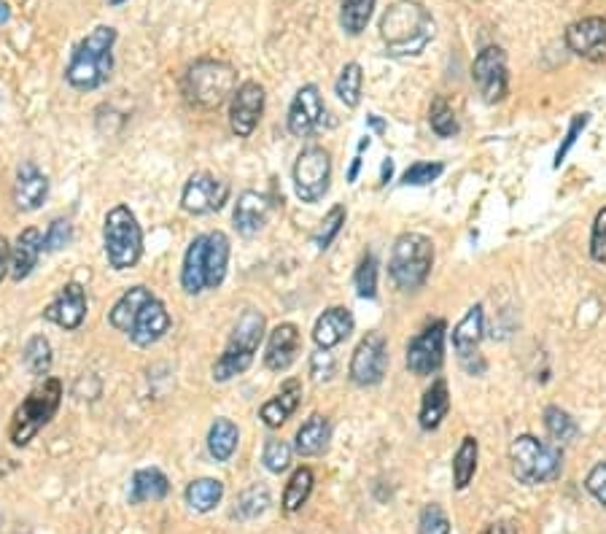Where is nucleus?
I'll return each instance as SVG.
<instances>
[{
  "instance_id": "53",
  "label": "nucleus",
  "mask_w": 606,
  "mask_h": 534,
  "mask_svg": "<svg viewBox=\"0 0 606 534\" xmlns=\"http://www.w3.org/2000/svg\"><path fill=\"white\" fill-rule=\"evenodd\" d=\"M9 259H11V246H9V241L0 235V281H3L6 273H9Z\"/></svg>"
},
{
  "instance_id": "4",
  "label": "nucleus",
  "mask_w": 606,
  "mask_h": 534,
  "mask_svg": "<svg viewBox=\"0 0 606 534\" xmlns=\"http://www.w3.org/2000/svg\"><path fill=\"white\" fill-rule=\"evenodd\" d=\"M512 475L526 486L550 483L561 475L563 454L561 445L542 443L534 435H520L510 445Z\"/></svg>"
},
{
  "instance_id": "25",
  "label": "nucleus",
  "mask_w": 606,
  "mask_h": 534,
  "mask_svg": "<svg viewBox=\"0 0 606 534\" xmlns=\"http://www.w3.org/2000/svg\"><path fill=\"white\" fill-rule=\"evenodd\" d=\"M270 211H273V203L264 195H259V192H251V189H248V192H243V195L238 197L232 219H235L238 232H243V235H256V232L267 224V219H270Z\"/></svg>"
},
{
  "instance_id": "17",
  "label": "nucleus",
  "mask_w": 606,
  "mask_h": 534,
  "mask_svg": "<svg viewBox=\"0 0 606 534\" xmlns=\"http://www.w3.org/2000/svg\"><path fill=\"white\" fill-rule=\"evenodd\" d=\"M49 321H54L62 330H79L87 319V292L81 284H65L54 303L44 311Z\"/></svg>"
},
{
  "instance_id": "33",
  "label": "nucleus",
  "mask_w": 606,
  "mask_h": 534,
  "mask_svg": "<svg viewBox=\"0 0 606 534\" xmlns=\"http://www.w3.org/2000/svg\"><path fill=\"white\" fill-rule=\"evenodd\" d=\"M186 505L194 510V513H211L216 505L224 497V483L216 481V478H200V481H192L186 486Z\"/></svg>"
},
{
  "instance_id": "7",
  "label": "nucleus",
  "mask_w": 606,
  "mask_h": 534,
  "mask_svg": "<svg viewBox=\"0 0 606 534\" xmlns=\"http://www.w3.org/2000/svg\"><path fill=\"white\" fill-rule=\"evenodd\" d=\"M62 402V383L57 378H46L38 389L27 394L25 402L19 405L14 419H11L9 437L14 445H27L41 429L54 419Z\"/></svg>"
},
{
  "instance_id": "49",
  "label": "nucleus",
  "mask_w": 606,
  "mask_h": 534,
  "mask_svg": "<svg viewBox=\"0 0 606 534\" xmlns=\"http://www.w3.org/2000/svg\"><path fill=\"white\" fill-rule=\"evenodd\" d=\"M337 373V362H334V356L326 351V348H318L316 354L310 356V375H313V381H329L332 375Z\"/></svg>"
},
{
  "instance_id": "35",
  "label": "nucleus",
  "mask_w": 606,
  "mask_h": 534,
  "mask_svg": "<svg viewBox=\"0 0 606 534\" xmlns=\"http://www.w3.org/2000/svg\"><path fill=\"white\" fill-rule=\"evenodd\" d=\"M477 454H480V445L472 435H466L458 445L456 456H453V483L458 491H464L477 472Z\"/></svg>"
},
{
  "instance_id": "20",
  "label": "nucleus",
  "mask_w": 606,
  "mask_h": 534,
  "mask_svg": "<svg viewBox=\"0 0 606 534\" xmlns=\"http://www.w3.org/2000/svg\"><path fill=\"white\" fill-rule=\"evenodd\" d=\"M483 327V305H472L464 319L456 324V330H453V348H456L458 359H461L464 367L472 365V359H480L477 348H480V340H483Z\"/></svg>"
},
{
  "instance_id": "19",
  "label": "nucleus",
  "mask_w": 606,
  "mask_h": 534,
  "mask_svg": "<svg viewBox=\"0 0 606 534\" xmlns=\"http://www.w3.org/2000/svg\"><path fill=\"white\" fill-rule=\"evenodd\" d=\"M170 330V313H167L165 303L157 300V297H151L149 303L143 305L135 321H132V330L130 338L135 346L149 348L154 346L157 340L165 338V332Z\"/></svg>"
},
{
  "instance_id": "22",
  "label": "nucleus",
  "mask_w": 606,
  "mask_h": 534,
  "mask_svg": "<svg viewBox=\"0 0 606 534\" xmlns=\"http://www.w3.org/2000/svg\"><path fill=\"white\" fill-rule=\"evenodd\" d=\"M46 195H49V178L33 162H22L17 170V184H14V203L19 211H38Z\"/></svg>"
},
{
  "instance_id": "43",
  "label": "nucleus",
  "mask_w": 606,
  "mask_h": 534,
  "mask_svg": "<svg viewBox=\"0 0 606 534\" xmlns=\"http://www.w3.org/2000/svg\"><path fill=\"white\" fill-rule=\"evenodd\" d=\"M262 462L273 475H281V472L289 470L291 445L286 443V440H281V437H270V440L264 443Z\"/></svg>"
},
{
  "instance_id": "40",
  "label": "nucleus",
  "mask_w": 606,
  "mask_h": 534,
  "mask_svg": "<svg viewBox=\"0 0 606 534\" xmlns=\"http://www.w3.org/2000/svg\"><path fill=\"white\" fill-rule=\"evenodd\" d=\"M270 508V491L267 486H248L243 494L238 497V508H235V516H240L243 521H251V518H259L264 510Z\"/></svg>"
},
{
  "instance_id": "32",
  "label": "nucleus",
  "mask_w": 606,
  "mask_h": 534,
  "mask_svg": "<svg viewBox=\"0 0 606 534\" xmlns=\"http://www.w3.org/2000/svg\"><path fill=\"white\" fill-rule=\"evenodd\" d=\"M240 432L235 427V421L216 419L213 421L211 432H208V451L216 462H229L232 454L238 451Z\"/></svg>"
},
{
  "instance_id": "30",
  "label": "nucleus",
  "mask_w": 606,
  "mask_h": 534,
  "mask_svg": "<svg viewBox=\"0 0 606 534\" xmlns=\"http://www.w3.org/2000/svg\"><path fill=\"white\" fill-rule=\"evenodd\" d=\"M151 297H154V294H151L146 286H132V289H127V292H124L122 297L116 300V305L111 308V313H108V321H111V327L130 335L132 321H135L138 311H141L143 305L149 303Z\"/></svg>"
},
{
  "instance_id": "39",
  "label": "nucleus",
  "mask_w": 606,
  "mask_h": 534,
  "mask_svg": "<svg viewBox=\"0 0 606 534\" xmlns=\"http://www.w3.org/2000/svg\"><path fill=\"white\" fill-rule=\"evenodd\" d=\"M22 356H25V367L33 375H49V370H52V343L44 335L27 340Z\"/></svg>"
},
{
  "instance_id": "16",
  "label": "nucleus",
  "mask_w": 606,
  "mask_h": 534,
  "mask_svg": "<svg viewBox=\"0 0 606 534\" xmlns=\"http://www.w3.org/2000/svg\"><path fill=\"white\" fill-rule=\"evenodd\" d=\"M324 122V100L316 84H305L299 89L289 108V133L297 138H308Z\"/></svg>"
},
{
  "instance_id": "6",
  "label": "nucleus",
  "mask_w": 606,
  "mask_h": 534,
  "mask_svg": "<svg viewBox=\"0 0 606 534\" xmlns=\"http://www.w3.org/2000/svg\"><path fill=\"white\" fill-rule=\"evenodd\" d=\"M434 265V246L421 232H404L394 241L391 259H388V273L394 284L404 292H413L426 284V278Z\"/></svg>"
},
{
  "instance_id": "21",
  "label": "nucleus",
  "mask_w": 606,
  "mask_h": 534,
  "mask_svg": "<svg viewBox=\"0 0 606 534\" xmlns=\"http://www.w3.org/2000/svg\"><path fill=\"white\" fill-rule=\"evenodd\" d=\"M44 251V235L36 227H27L17 235V241L11 246V259H9V276L11 281H25L33 267L38 265V257Z\"/></svg>"
},
{
  "instance_id": "11",
  "label": "nucleus",
  "mask_w": 606,
  "mask_h": 534,
  "mask_svg": "<svg viewBox=\"0 0 606 534\" xmlns=\"http://www.w3.org/2000/svg\"><path fill=\"white\" fill-rule=\"evenodd\" d=\"M388 370V343L380 332H369L361 338L351 356L348 378L356 386H378Z\"/></svg>"
},
{
  "instance_id": "51",
  "label": "nucleus",
  "mask_w": 606,
  "mask_h": 534,
  "mask_svg": "<svg viewBox=\"0 0 606 534\" xmlns=\"http://www.w3.org/2000/svg\"><path fill=\"white\" fill-rule=\"evenodd\" d=\"M585 489L596 502L606 505V462L596 464L593 470L588 472V478H585Z\"/></svg>"
},
{
  "instance_id": "9",
  "label": "nucleus",
  "mask_w": 606,
  "mask_h": 534,
  "mask_svg": "<svg viewBox=\"0 0 606 534\" xmlns=\"http://www.w3.org/2000/svg\"><path fill=\"white\" fill-rule=\"evenodd\" d=\"M332 160L324 146H308L294 162V192L302 203H318L329 192Z\"/></svg>"
},
{
  "instance_id": "38",
  "label": "nucleus",
  "mask_w": 606,
  "mask_h": 534,
  "mask_svg": "<svg viewBox=\"0 0 606 534\" xmlns=\"http://www.w3.org/2000/svg\"><path fill=\"white\" fill-rule=\"evenodd\" d=\"M361 84H364V73H361L359 63H348L340 71V79L334 84V92L337 98L343 100L348 108H356L361 100Z\"/></svg>"
},
{
  "instance_id": "23",
  "label": "nucleus",
  "mask_w": 606,
  "mask_h": 534,
  "mask_svg": "<svg viewBox=\"0 0 606 534\" xmlns=\"http://www.w3.org/2000/svg\"><path fill=\"white\" fill-rule=\"evenodd\" d=\"M299 402H302V381H299V378H289L273 400L264 402L262 410H259V419L264 421V427H283V424L297 413Z\"/></svg>"
},
{
  "instance_id": "14",
  "label": "nucleus",
  "mask_w": 606,
  "mask_h": 534,
  "mask_svg": "<svg viewBox=\"0 0 606 534\" xmlns=\"http://www.w3.org/2000/svg\"><path fill=\"white\" fill-rule=\"evenodd\" d=\"M264 114V87L259 81H243L229 100V127L238 138L254 133Z\"/></svg>"
},
{
  "instance_id": "29",
  "label": "nucleus",
  "mask_w": 606,
  "mask_h": 534,
  "mask_svg": "<svg viewBox=\"0 0 606 534\" xmlns=\"http://www.w3.org/2000/svg\"><path fill=\"white\" fill-rule=\"evenodd\" d=\"M448 410H450L448 383H445V378H437V381L431 383L429 389L423 392L418 421H421V427L426 429V432H431V429H437L442 421H445Z\"/></svg>"
},
{
  "instance_id": "44",
  "label": "nucleus",
  "mask_w": 606,
  "mask_h": 534,
  "mask_svg": "<svg viewBox=\"0 0 606 534\" xmlns=\"http://www.w3.org/2000/svg\"><path fill=\"white\" fill-rule=\"evenodd\" d=\"M345 224V208L343 205H334L332 211L324 216V222H321V227H318L316 232V246L321 251H326L329 246L334 243V238L340 235V230H343Z\"/></svg>"
},
{
  "instance_id": "41",
  "label": "nucleus",
  "mask_w": 606,
  "mask_h": 534,
  "mask_svg": "<svg viewBox=\"0 0 606 534\" xmlns=\"http://www.w3.org/2000/svg\"><path fill=\"white\" fill-rule=\"evenodd\" d=\"M353 284H356V292H359L361 300H375V294H378V259H375L372 251H367L361 257Z\"/></svg>"
},
{
  "instance_id": "28",
  "label": "nucleus",
  "mask_w": 606,
  "mask_h": 534,
  "mask_svg": "<svg viewBox=\"0 0 606 534\" xmlns=\"http://www.w3.org/2000/svg\"><path fill=\"white\" fill-rule=\"evenodd\" d=\"M170 481L167 475L157 467H143L132 475L130 483V505H143V502H159L167 497Z\"/></svg>"
},
{
  "instance_id": "55",
  "label": "nucleus",
  "mask_w": 606,
  "mask_h": 534,
  "mask_svg": "<svg viewBox=\"0 0 606 534\" xmlns=\"http://www.w3.org/2000/svg\"><path fill=\"white\" fill-rule=\"evenodd\" d=\"M391 173H394V160H386V162H383V173H380V181H383V184H388V181H391Z\"/></svg>"
},
{
  "instance_id": "36",
  "label": "nucleus",
  "mask_w": 606,
  "mask_h": 534,
  "mask_svg": "<svg viewBox=\"0 0 606 534\" xmlns=\"http://www.w3.org/2000/svg\"><path fill=\"white\" fill-rule=\"evenodd\" d=\"M375 9V0H343V9H340V25L348 36H361L364 27L369 25Z\"/></svg>"
},
{
  "instance_id": "58",
  "label": "nucleus",
  "mask_w": 606,
  "mask_h": 534,
  "mask_svg": "<svg viewBox=\"0 0 606 534\" xmlns=\"http://www.w3.org/2000/svg\"><path fill=\"white\" fill-rule=\"evenodd\" d=\"M0 521H3V518H0Z\"/></svg>"
},
{
  "instance_id": "52",
  "label": "nucleus",
  "mask_w": 606,
  "mask_h": 534,
  "mask_svg": "<svg viewBox=\"0 0 606 534\" xmlns=\"http://www.w3.org/2000/svg\"><path fill=\"white\" fill-rule=\"evenodd\" d=\"M480 534H518V524L515 521H496V524L485 526Z\"/></svg>"
},
{
  "instance_id": "50",
  "label": "nucleus",
  "mask_w": 606,
  "mask_h": 534,
  "mask_svg": "<svg viewBox=\"0 0 606 534\" xmlns=\"http://www.w3.org/2000/svg\"><path fill=\"white\" fill-rule=\"evenodd\" d=\"M590 122V116L588 114H577L574 119H571V125H569V133H566V141L561 143V149L555 152V168H561V162L566 160V154H569V149L577 143V138H580V133L588 127Z\"/></svg>"
},
{
  "instance_id": "31",
  "label": "nucleus",
  "mask_w": 606,
  "mask_h": 534,
  "mask_svg": "<svg viewBox=\"0 0 606 534\" xmlns=\"http://www.w3.org/2000/svg\"><path fill=\"white\" fill-rule=\"evenodd\" d=\"M181 286L184 292H205V235H197L192 246L186 249L184 267H181Z\"/></svg>"
},
{
  "instance_id": "10",
  "label": "nucleus",
  "mask_w": 606,
  "mask_h": 534,
  "mask_svg": "<svg viewBox=\"0 0 606 534\" xmlns=\"http://www.w3.org/2000/svg\"><path fill=\"white\" fill-rule=\"evenodd\" d=\"M472 79H475L480 95L485 103H501L510 92V73H507V54L501 46H485L475 57L472 65Z\"/></svg>"
},
{
  "instance_id": "5",
  "label": "nucleus",
  "mask_w": 606,
  "mask_h": 534,
  "mask_svg": "<svg viewBox=\"0 0 606 534\" xmlns=\"http://www.w3.org/2000/svg\"><path fill=\"white\" fill-rule=\"evenodd\" d=\"M264 338V316L254 308L243 311V316L235 324L232 330V338H229L224 354L216 359L213 365V378L219 383L235 378V375L246 373L248 367L254 365V356L259 351V343Z\"/></svg>"
},
{
  "instance_id": "56",
  "label": "nucleus",
  "mask_w": 606,
  "mask_h": 534,
  "mask_svg": "<svg viewBox=\"0 0 606 534\" xmlns=\"http://www.w3.org/2000/svg\"><path fill=\"white\" fill-rule=\"evenodd\" d=\"M11 17V9H9V3H0V25H6Z\"/></svg>"
},
{
  "instance_id": "13",
  "label": "nucleus",
  "mask_w": 606,
  "mask_h": 534,
  "mask_svg": "<svg viewBox=\"0 0 606 534\" xmlns=\"http://www.w3.org/2000/svg\"><path fill=\"white\" fill-rule=\"evenodd\" d=\"M227 200H229V184L213 176V173H194V176L186 181L184 195H181L184 211L194 216H205V214H213V211H221Z\"/></svg>"
},
{
  "instance_id": "18",
  "label": "nucleus",
  "mask_w": 606,
  "mask_h": 534,
  "mask_svg": "<svg viewBox=\"0 0 606 534\" xmlns=\"http://www.w3.org/2000/svg\"><path fill=\"white\" fill-rule=\"evenodd\" d=\"M299 348H302V335H299L297 324H278L267 338L264 365L273 373H286L297 362Z\"/></svg>"
},
{
  "instance_id": "8",
  "label": "nucleus",
  "mask_w": 606,
  "mask_h": 534,
  "mask_svg": "<svg viewBox=\"0 0 606 534\" xmlns=\"http://www.w3.org/2000/svg\"><path fill=\"white\" fill-rule=\"evenodd\" d=\"M106 257L114 270H130L143 254V230L127 205H116L106 216Z\"/></svg>"
},
{
  "instance_id": "42",
  "label": "nucleus",
  "mask_w": 606,
  "mask_h": 534,
  "mask_svg": "<svg viewBox=\"0 0 606 534\" xmlns=\"http://www.w3.org/2000/svg\"><path fill=\"white\" fill-rule=\"evenodd\" d=\"M429 125L440 138H453L458 133L456 111L445 98H434L429 108Z\"/></svg>"
},
{
  "instance_id": "26",
  "label": "nucleus",
  "mask_w": 606,
  "mask_h": 534,
  "mask_svg": "<svg viewBox=\"0 0 606 534\" xmlns=\"http://www.w3.org/2000/svg\"><path fill=\"white\" fill-rule=\"evenodd\" d=\"M229 238L224 232L205 235V289H219L227 278Z\"/></svg>"
},
{
  "instance_id": "46",
  "label": "nucleus",
  "mask_w": 606,
  "mask_h": 534,
  "mask_svg": "<svg viewBox=\"0 0 606 534\" xmlns=\"http://www.w3.org/2000/svg\"><path fill=\"white\" fill-rule=\"evenodd\" d=\"M418 534H450V518L440 505H426L418 518Z\"/></svg>"
},
{
  "instance_id": "34",
  "label": "nucleus",
  "mask_w": 606,
  "mask_h": 534,
  "mask_svg": "<svg viewBox=\"0 0 606 534\" xmlns=\"http://www.w3.org/2000/svg\"><path fill=\"white\" fill-rule=\"evenodd\" d=\"M313 483H316V475H313L310 467H299V470L291 472L286 491H283V510L286 513H297V510L305 508L310 494H313Z\"/></svg>"
},
{
  "instance_id": "48",
  "label": "nucleus",
  "mask_w": 606,
  "mask_h": 534,
  "mask_svg": "<svg viewBox=\"0 0 606 534\" xmlns=\"http://www.w3.org/2000/svg\"><path fill=\"white\" fill-rule=\"evenodd\" d=\"M590 257L606 265V208H601L593 222V235H590Z\"/></svg>"
},
{
  "instance_id": "47",
  "label": "nucleus",
  "mask_w": 606,
  "mask_h": 534,
  "mask_svg": "<svg viewBox=\"0 0 606 534\" xmlns=\"http://www.w3.org/2000/svg\"><path fill=\"white\" fill-rule=\"evenodd\" d=\"M73 241V230L71 222H65V219H54L49 232L44 235V251H60L65 249L68 243Z\"/></svg>"
},
{
  "instance_id": "12",
  "label": "nucleus",
  "mask_w": 606,
  "mask_h": 534,
  "mask_svg": "<svg viewBox=\"0 0 606 534\" xmlns=\"http://www.w3.org/2000/svg\"><path fill=\"white\" fill-rule=\"evenodd\" d=\"M445 332L448 324L442 319L431 321L429 327L418 332L407 346V370L413 375H434L445 362Z\"/></svg>"
},
{
  "instance_id": "27",
  "label": "nucleus",
  "mask_w": 606,
  "mask_h": 534,
  "mask_svg": "<svg viewBox=\"0 0 606 534\" xmlns=\"http://www.w3.org/2000/svg\"><path fill=\"white\" fill-rule=\"evenodd\" d=\"M329 440H332V424L326 416H310L302 427L297 429V437H294V451L299 456H318L324 454L329 448Z\"/></svg>"
},
{
  "instance_id": "15",
  "label": "nucleus",
  "mask_w": 606,
  "mask_h": 534,
  "mask_svg": "<svg viewBox=\"0 0 606 534\" xmlns=\"http://www.w3.org/2000/svg\"><path fill=\"white\" fill-rule=\"evenodd\" d=\"M566 46L582 60H604L606 57V19L585 17L566 27Z\"/></svg>"
},
{
  "instance_id": "2",
  "label": "nucleus",
  "mask_w": 606,
  "mask_h": 534,
  "mask_svg": "<svg viewBox=\"0 0 606 534\" xmlns=\"http://www.w3.org/2000/svg\"><path fill=\"white\" fill-rule=\"evenodd\" d=\"M114 27L100 25L81 41L71 54V63L65 68V79L73 89L89 92V89L103 87L114 71Z\"/></svg>"
},
{
  "instance_id": "1",
  "label": "nucleus",
  "mask_w": 606,
  "mask_h": 534,
  "mask_svg": "<svg viewBox=\"0 0 606 534\" xmlns=\"http://www.w3.org/2000/svg\"><path fill=\"white\" fill-rule=\"evenodd\" d=\"M380 38L388 54L415 57L434 38V17L418 0H396L380 17Z\"/></svg>"
},
{
  "instance_id": "45",
  "label": "nucleus",
  "mask_w": 606,
  "mask_h": 534,
  "mask_svg": "<svg viewBox=\"0 0 606 534\" xmlns=\"http://www.w3.org/2000/svg\"><path fill=\"white\" fill-rule=\"evenodd\" d=\"M442 170H445L442 162H415V165L404 170L402 184H407V187H426V184H431V181H437L442 176Z\"/></svg>"
},
{
  "instance_id": "3",
  "label": "nucleus",
  "mask_w": 606,
  "mask_h": 534,
  "mask_svg": "<svg viewBox=\"0 0 606 534\" xmlns=\"http://www.w3.org/2000/svg\"><path fill=\"white\" fill-rule=\"evenodd\" d=\"M181 89H184L186 103L213 111V108L224 106L232 98V92L238 89V73L229 63L205 57L186 71Z\"/></svg>"
},
{
  "instance_id": "37",
  "label": "nucleus",
  "mask_w": 606,
  "mask_h": 534,
  "mask_svg": "<svg viewBox=\"0 0 606 534\" xmlns=\"http://www.w3.org/2000/svg\"><path fill=\"white\" fill-rule=\"evenodd\" d=\"M545 429H547V435L553 437L555 445H566V443H571L574 437L580 435L577 421L571 419L569 413L558 408V405H550V408L545 410Z\"/></svg>"
},
{
  "instance_id": "24",
  "label": "nucleus",
  "mask_w": 606,
  "mask_h": 534,
  "mask_svg": "<svg viewBox=\"0 0 606 534\" xmlns=\"http://www.w3.org/2000/svg\"><path fill=\"white\" fill-rule=\"evenodd\" d=\"M353 332V313L348 308H340L334 305L329 311H324L318 316L316 327H313V340H316L318 348H334L340 346L343 340L351 338Z\"/></svg>"
},
{
  "instance_id": "54",
  "label": "nucleus",
  "mask_w": 606,
  "mask_h": 534,
  "mask_svg": "<svg viewBox=\"0 0 606 534\" xmlns=\"http://www.w3.org/2000/svg\"><path fill=\"white\" fill-rule=\"evenodd\" d=\"M359 168H361V154H356V157H353L351 170H348V184H353V181H356V176H359Z\"/></svg>"
},
{
  "instance_id": "57",
  "label": "nucleus",
  "mask_w": 606,
  "mask_h": 534,
  "mask_svg": "<svg viewBox=\"0 0 606 534\" xmlns=\"http://www.w3.org/2000/svg\"><path fill=\"white\" fill-rule=\"evenodd\" d=\"M369 125L375 127V130H378V133H383V127H386V125H383V122H380L378 116H369Z\"/></svg>"
}]
</instances>
